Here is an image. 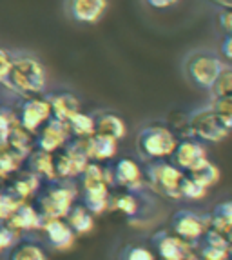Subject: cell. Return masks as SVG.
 <instances>
[{
  "label": "cell",
  "mask_w": 232,
  "mask_h": 260,
  "mask_svg": "<svg viewBox=\"0 0 232 260\" xmlns=\"http://www.w3.org/2000/svg\"><path fill=\"white\" fill-rule=\"evenodd\" d=\"M87 156L93 158H111L116 151V140L105 135H96L87 140Z\"/></svg>",
  "instance_id": "2e32d148"
},
{
  "label": "cell",
  "mask_w": 232,
  "mask_h": 260,
  "mask_svg": "<svg viewBox=\"0 0 232 260\" xmlns=\"http://www.w3.org/2000/svg\"><path fill=\"white\" fill-rule=\"evenodd\" d=\"M207 187L202 186L200 182H196L192 177L185 175L183 182H181V199L187 200H202L207 195Z\"/></svg>",
  "instance_id": "7402d4cb"
},
{
  "label": "cell",
  "mask_w": 232,
  "mask_h": 260,
  "mask_svg": "<svg viewBox=\"0 0 232 260\" xmlns=\"http://www.w3.org/2000/svg\"><path fill=\"white\" fill-rule=\"evenodd\" d=\"M211 217V228L219 233H223L232 242V200H225L221 204H218L212 211Z\"/></svg>",
  "instance_id": "5bb4252c"
},
{
  "label": "cell",
  "mask_w": 232,
  "mask_h": 260,
  "mask_svg": "<svg viewBox=\"0 0 232 260\" xmlns=\"http://www.w3.org/2000/svg\"><path fill=\"white\" fill-rule=\"evenodd\" d=\"M221 56L209 49H194L187 53L183 58V73L189 78V82L200 89L211 91L216 78L223 70Z\"/></svg>",
  "instance_id": "7a4b0ae2"
},
{
  "label": "cell",
  "mask_w": 232,
  "mask_h": 260,
  "mask_svg": "<svg viewBox=\"0 0 232 260\" xmlns=\"http://www.w3.org/2000/svg\"><path fill=\"white\" fill-rule=\"evenodd\" d=\"M33 166L38 173L53 175V160H51V156H49L48 151H42V153H38V155H34Z\"/></svg>",
  "instance_id": "d4e9b609"
},
{
  "label": "cell",
  "mask_w": 232,
  "mask_h": 260,
  "mask_svg": "<svg viewBox=\"0 0 232 260\" xmlns=\"http://www.w3.org/2000/svg\"><path fill=\"white\" fill-rule=\"evenodd\" d=\"M71 200H73V193L71 191L65 189V187H55V189H51L48 193V197L44 200V206L51 208V213H64L69 208V204H71Z\"/></svg>",
  "instance_id": "ac0fdd59"
},
{
  "label": "cell",
  "mask_w": 232,
  "mask_h": 260,
  "mask_svg": "<svg viewBox=\"0 0 232 260\" xmlns=\"http://www.w3.org/2000/svg\"><path fill=\"white\" fill-rule=\"evenodd\" d=\"M228 258H230V260H232V242H230V244H228Z\"/></svg>",
  "instance_id": "836d02e7"
},
{
  "label": "cell",
  "mask_w": 232,
  "mask_h": 260,
  "mask_svg": "<svg viewBox=\"0 0 232 260\" xmlns=\"http://www.w3.org/2000/svg\"><path fill=\"white\" fill-rule=\"evenodd\" d=\"M143 2L152 9H169L176 6L180 0H143Z\"/></svg>",
  "instance_id": "4dcf8cb0"
},
{
  "label": "cell",
  "mask_w": 232,
  "mask_h": 260,
  "mask_svg": "<svg viewBox=\"0 0 232 260\" xmlns=\"http://www.w3.org/2000/svg\"><path fill=\"white\" fill-rule=\"evenodd\" d=\"M71 224H73L74 230L78 231H86L91 228V218L89 215H87V211H84L82 208H78L73 211V215H71Z\"/></svg>",
  "instance_id": "484cf974"
},
{
  "label": "cell",
  "mask_w": 232,
  "mask_h": 260,
  "mask_svg": "<svg viewBox=\"0 0 232 260\" xmlns=\"http://www.w3.org/2000/svg\"><path fill=\"white\" fill-rule=\"evenodd\" d=\"M11 260H46V256L38 246L26 242L15 247L11 253Z\"/></svg>",
  "instance_id": "603a6c76"
},
{
  "label": "cell",
  "mask_w": 232,
  "mask_h": 260,
  "mask_svg": "<svg viewBox=\"0 0 232 260\" xmlns=\"http://www.w3.org/2000/svg\"><path fill=\"white\" fill-rule=\"evenodd\" d=\"M187 124H189V135L192 139H198L202 142H211L218 144L228 137L230 131L221 124L218 118L216 111L212 109L211 104L202 106V108L194 109L187 117Z\"/></svg>",
  "instance_id": "277c9868"
},
{
  "label": "cell",
  "mask_w": 232,
  "mask_h": 260,
  "mask_svg": "<svg viewBox=\"0 0 232 260\" xmlns=\"http://www.w3.org/2000/svg\"><path fill=\"white\" fill-rule=\"evenodd\" d=\"M212 109L228 131H232V96H218L211 100Z\"/></svg>",
  "instance_id": "d6986e66"
},
{
  "label": "cell",
  "mask_w": 232,
  "mask_h": 260,
  "mask_svg": "<svg viewBox=\"0 0 232 260\" xmlns=\"http://www.w3.org/2000/svg\"><path fill=\"white\" fill-rule=\"evenodd\" d=\"M69 127L78 137H91V135L95 133V118L91 117V115H84V113L78 111L69 120Z\"/></svg>",
  "instance_id": "44dd1931"
},
{
  "label": "cell",
  "mask_w": 232,
  "mask_h": 260,
  "mask_svg": "<svg viewBox=\"0 0 232 260\" xmlns=\"http://www.w3.org/2000/svg\"><path fill=\"white\" fill-rule=\"evenodd\" d=\"M172 230L180 239L194 242L211 230V217H202L192 211H178L172 218Z\"/></svg>",
  "instance_id": "52a82bcc"
},
{
  "label": "cell",
  "mask_w": 232,
  "mask_h": 260,
  "mask_svg": "<svg viewBox=\"0 0 232 260\" xmlns=\"http://www.w3.org/2000/svg\"><path fill=\"white\" fill-rule=\"evenodd\" d=\"M51 104L49 100L42 99H31L22 106L20 120L27 131H36L44 122H49L51 117Z\"/></svg>",
  "instance_id": "9c48e42d"
},
{
  "label": "cell",
  "mask_w": 232,
  "mask_h": 260,
  "mask_svg": "<svg viewBox=\"0 0 232 260\" xmlns=\"http://www.w3.org/2000/svg\"><path fill=\"white\" fill-rule=\"evenodd\" d=\"M118 208H122L125 213H136V199L133 195H124L118 200Z\"/></svg>",
  "instance_id": "f1b7e54d"
},
{
  "label": "cell",
  "mask_w": 232,
  "mask_h": 260,
  "mask_svg": "<svg viewBox=\"0 0 232 260\" xmlns=\"http://www.w3.org/2000/svg\"><path fill=\"white\" fill-rule=\"evenodd\" d=\"M127 260H154V256L150 255V251L143 249V247H133L127 255Z\"/></svg>",
  "instance_id": "f546056e"
},
{
  "label": "cell",
  "mask_w": 232,
  "mask_h": 260,
  "mask_svg": "<svg viewBox=\"0 0 232 260\" xmlns=\"http://www.w3.org/2000/svg\"><path fill=\"white\" fill-rule=\"evenodd\" d=\"M11 62H13L11 51L0 48V84H6V80H8L9 70H11Z\"/></svg>",
  "instance_id": "4316f807"
},
{
  "label": "cell",
  "mask_w": 232,
  "mask_h": 260,
  "mask_svg": "<svg viewBox=\"0 0 232 260\" xmlns=\"http://www.w3.org/2000/svg\"><path fill=\"white\" fill-rule=\"evenodd\" d=\"M207 2H211L221 9H232V0H207Z\"/></svg>",
  "instance_id": "d6a6232c"
},
{
  "label": "cell",
  "mask_w": 232,
  "mask_h": 260,
  "mask_svg": "<svg viewBox=\"0 0 232 260\" xmlns=\"http://www.w3.org/2000/svg\"><path fill=\"white\" fill-rule=\"evenodd\" d=\"M172 158L181 171H189V173L198 166H202L205 160H209L207 148L202 144V140L192 139V137L178 142L176 149L172 153Z\"/></svg>",
  "instance_id": "ba28073f"
},
{
  "label": "cell",
  "mask_w": 232,
  "mask_h": 260,
  "mask_svg": "<svg viewBox=\"0 0 232 260\" xmlns=\"http://www.w3.org/2000/svg\"><path fill=\"white\" fill-rule=\"evenodd\" d=\"M51 111L55 113V118L69 122L78 113V99L71 93H55L49 96Z\"/></svg>",
  "instance_id": "7c38bea8"
},
{
  "label": "cell",
  "mask_w": 232,
  "mask_h": 260,
  "mask_svg": "<svg viewBox=\"0 0 232 260\" xmlns=\"http://www.w3.org/2000/svg\"><path fill=\"white\" fill-rule=\"evenodd\" d=\"M221 55L227 60H232V35H227L221 40Z\"/></svg>",
  "instance_id": "1f68e13d"
},
{
  "label": "cell",
  "mask_w": 232,
  "mask_h": 260,
  "mask_svg": "<svg viewBox=\"0 0 232 260\" xmlns=\"http://www.w3.org/2000/svg\"><path fill=\"white\" fill-rule=\"evenodd\" d=\"M150 184L164 195L171 199H181V182H183L185 173L176 164H167V162H154L147 168Z\"/></svg>",
  "instance_id": "5b68a950"
},
{
  "label": "cell",
  "mask_w": 232,
  "mask_h": 260,
  "mask_svg": "<svg viewBox=\"0 0 232 260\" xmlns=\"http://www.w3.org/2000/svg\"><path fill=\"white\" fill-rule=\"evenodd\" d=\"M114 178L116 182L122 184V186H136V184L142 182V171L134 164L133 160L129 158H122L118 164H116V169H114Z\"/></svg>",
  "instance_id": "9a60e30c"
},
{
  "label": "cell",
  "mask_w": 232,
  "mask_h": 260,
  "mask_svg": "<svg viewBox=\"0 0 232 260\" xmlns=\"http://www.w3.org/2000/svg\"><path fill=\"white\" fill-rule=\"evenodd\" d=\"M211 95H212V99H218V96H232V68L223 66L221 73L216 78L214 86L211 87Z\"/></svg>",
  "instance_id": "ffe728a7"
},
{
  "label": "cell",
  "mask_w": 232,
  "mask_h": 260,
  "mask_svg": "<svg viewBox=\"0 0 232 260\" xmlns=\"http://www.w3.org/2000/svg\"><path fill=\"white\" fill-rule=\"evenodd\" d=\"M219 26H221V29L227 35H232V9H223L221 11V15H219Z\"/></svg>",
  "instance_id": "83f0119b"
},
{
  "label": "cell",
  "mask_w": 232,
  "mask_h": 260,
  "mask_svg": "<svg viewBox=\"0 0 232 260\" xmlns=\"http://www.w3.org/2000/svg\"><path fill=\"white\" fill-rule=\"evenodd\" d=\"M189 177H192L196 182H200L202 186H205L207 189L212 186H216L219 180V169L214 162L205 160L202 166H198L196 169H192L189 173Z\"/></svg>",
  "instance_id": "e0dca14e"
},
{
  "label": "cell",
  "mask_w": 232,
  "mask_h": 260,
  "mask_svg": "<svg viewBox=\"0 0 232 260\" xmlns=\"http://www.w3.org/2000/svg\"><path fill=\"white\" fill-rule=\"evenodd\" d=\"M11 55H13V62L4 86L27 96L44 93L48 78H46L42 62L27 51H11Z\"/></svg>",
  "instance_id": "6da1fadb"
},
{
  "label": "cell",
  "mask_w": 232,
  "mask_h": 260,
  "mask_svg": "<svg viewBox=\"0 0 232 260\" xmlns=\"http://www.w3.org/2000/svg\"><path fill=\"white\" fill-rule=\"evenodd\" d=\"M64 8L76 24H96L107 13L109 0H65Z\"/></svg>",
  "instance_id": "8992f818"
},
{
  "label": "cell",
  "mask_w": 232,
  "mask_h": 260,
  "mask_svg": "<svg viewBox=\"0 0 232 260\" xmlns=\"http://www.w3.org/2000/svg\"><path fill=\"white\" fill-rule=\"evenodd\" d=\"M158 251L164 260H187L189 258V244L180 237L162 235L158 242Z\"/></svg>",
  "instance_id": "8fae6325"
},
{
  "label": "cell",
  "mask_w": 232,
  "mask_h": 260,
  "mask_svg": "<svg viewBox=\"0 0 232 260\" xmlns=\"http://www.w3.org/2000/svg\"><path fill=\"white\" fill-rule=\"evenodd\" d=\"M48 231H49V237L53 239V242H56L58 237L62 239V244H69V240H71V230H69L65 224H62V222H53V224H49Z\"/></svg>",
  "instance_id": "cb8c5ba5"
},
{
  "label": "cell",
  "mask_w": 232,
  "mask_h": 260,
  "mask_svg": "<svg viewBox=\"0 0 232 260\" xmlns=\"http://www.w3.org/2000/svg\"><path fill=\"white\" fill-rule=\"evenodd\" d=\"M67 124L69 122L58 120V118L49 120L48 126L44 127L42 135H40V148L48 153L56 148H60L69 137V129H71V127H69Z\"/></svg>",
  "instance_id": "30bf717a"
},
{
  "label": "cell",
  "mask_w": 232,
  "mask_h": 260,
  "mask_svg": "<svg viewBox=\"0 0 232 260\" xmlns=\"http://www.w3.org/2000/svg\"><path fill=\"white\" fill-rule=\"evenodd\" d=\"M95 131L96 135H105L114 140H120L125 137V124L114 113H102L95 118Z\"/></svg>",
  "instance_id": "4fadbf2b"
},
{
  "label": "cell",
  "mask_w": 232,
  "mask_h": 260,
  "mask_svg": "<svg viewBox=\"0 0 232 260\" xmlns=\"http://www.w3.org/2000/svg\"><path fill=\"white\" fill-rule=\"evenodd\" d=\"M138 151L147 160H162L172 156L178 146L176 135L172 133L167 126L162 124H150L140 129L136 139Z\"/></svg>",
  "instance_id": "3957f363"
}]
</instances>
